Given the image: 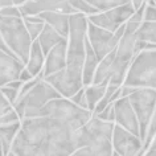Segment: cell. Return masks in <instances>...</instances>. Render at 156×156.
Here are the masks:
<instances>
[{
  "label": "cell",
  "mask_w": 156,
  "mask_h": 156,
  "mask_svg": "<svg viewBox=\"0 0 156 156\" xmlns=\"http://www.w3.org/2000/svg\"><path fill=\"white\" fill-rule=\"evenodd\" d=\"M66 48H68V38L56 44L48 52L45 56L44 68H42L44 78L66 68Z\"/></svg>",
  "instance_id": "cell-16"
},
{
  "label": "cell",
  "mask_w": 156,
  "mask_h": 156,
  "mask_svg": "<svg viewBox=\"0 0 156 156\" xmlns=\"http://www.w3.org/2000/svg\"><path fill=\"white\" fill-rule=\"evenodd\" d=\"M86 2H89L93 7H95L101 12V11H107V9L115 8V7L127 4L131 0H86Z\"/></svg>",
  "instance_id": "cell-25"
},
{
  "label": "cell",
  "mask_w": 156,
  "mask_h": 156,
  "mask_svg": "<svg viewBox=\"0 0 156 156\" xmlns=\"http://www.w3.org/2000/svg\"><path fill=\"white\" fill-rule=\"evenodd\" d=\"M37 16H40L46 24L52 25L61 36L68 38L69 36V13H62V12H53V11H46L41 12Z\"/></svg>",
  "instance_id": "cell-17"
},
{
  "label": "cell",
  "mask_w": 156,
  "mask_h": 156,
  "mask_svg": "<svg viewBox=\"0 0 156 156\" xmlns=\"http://www.w3.org/2000/svg\"><path fill=\"white\" fill-rule=\"evenodd\" d=\"M65 38L66 37L61 36V34L58 33L52 25H49V24H46V23H45L44 28H42V30L40 32V34L37 36L36 40L38 41V44H40V46H41L42 53L46 56L48 52L53 48L54 45L58 44V42H61L62 40H65Z\"/></svg>",
  "instance_id": "cell-20"
},
{
  "label": "cell",
  "mask_w": 156,
  "mask_h": 156,
  "mask_svg": "<svg viewBox=\"0 0 156 156\" xmlns=\"http://www.w3.org/2000/svg\"><path fill=\"white\" fill-rule=\"evenodd\" d=\"M136 40L148 41L156 44V21H142L135 32Z\"/></svg>",
  "instance_id": "cell-23"
},
{
  "label": "cell",
  "mask_w": 156,
  "mask_h": 156,
  "mask_svg": "<svg viewBox=\"0 0 156 156\" xmlns=\"http://www.w3.org/2000/svg\"><path fill=\"white\" fill-rule=\"evenodd\" d=\"M0 33L12 53L25 64L33 40L25 28L23 17L0 15Z\"/></svg>",
  "instance_id": "cell-3"
},
{
  "label": "cell",
  "mask_w": 156,
  "mask_h": 156,
  "mask_svg": "<svg viewBox=\"0 0 156 156\" xmlns=\"http://www.w3.org/2000/svg\"><path fill=\"white\" fill-rule=\"evenodd\" d=\"M130 102L134 107V111L138 116L139 131L142 142L146 138L147 128L150 120L154 114L156 106V89L151 87H135L130 94L127 95Z\"/></svg>",
  "instance_id": "cell-8"
},
{
  "label": "cell",
  "mask_w": 156,
  "mask_h": 156,
  "mask_svg": "<svg viewBox=\"0 0 156 156\" xmlns=\"http://www.w3.org/2000/svg\"><path fill=\"white\" fill-rule=\"evenodd\" d=\"M123 32H124V24L120 25L115 32H110V30L103 29V28H101V27L89 21L87 40L90 42L91 48L95 52L99 61L102 60L106 54L112 52V50L116 48V45H118Z\"/></svg>",
  "instance_id": "cell-9"
},
{
  "label": "cell",
  "mask_w": 156,
  "mask_h": 156,
  "mask_svg": "<svg viewBox=\"0 0 156 156\" xmlns=\"http://www.w3.org/2000/svg\"><path fill=\"white\" fill-rule=\"evenodd\" d=\"M8 5H15L13 0H0V9L4 8V7H8Z\"/></svg>",
  "instance_id": "cell-35"
},
{
  "label": "cell",
  "mask_w": 156,
  "mask_h": 156,
  "mask_svg": "<svg viewBox=\"0 0 156 156\" xmlns=\"http://www.w3.org/2000/svg\"><path fill=\"white\" fill-rule=\"evenodd\" d=\"M72 102H74L76 105H78L80 107H82V108H89L87 106V99H86V95H85V89H80L76 94H74L73 97H70L69 98Z\"/></svg>",
  "instance_id": "cell-29"
},
{
  "label": "cell",
  "mask_w": 156,
  "mask_h": 156,
  "mask_svg": "<svg viewBox=\"0 0 156 156\" xmlns=\"http://www.w3.org/2000/svg\"><path fill=\"white\" fill-rule=\"evenodd\" d=\"M143 20L144 21H156V5H146L143 12Z\"/></svg>",
  "instance_id": "cell-32"
},
{
  "label": "cell",
  "mask_w": 156,
  "mask_h": 156,
  "mask_svg": "<svg viewBox=\"0 0 156 156\" xmlns=\"http://www.w3.org/2000/svg\"><path fill=\"white\" fill-rule=\"evenodd\" d=\"M135 42H136L135 33L126 32V30H124L119 42H118V45H116V48H115L116 56L124 61L131 62L135 56Z\"/></svg>",
  "instance_id": "cell-21"
},
{
  "label": "cell",
  "mask_w": 156,
  "mask_h": 156,
  "mask_svg": "<svg viewBox=\"0 0 156 156\" xmlns=\"http://www.w3.org/2000/svg\"><path fill=\"white\" fill-rule=\"evenodd\" d=\"M0 91H2L3 95H4L5 98L13 105L15 102H16L17 97H19V91H20V89L8 86V85H3V86H0Z\"/></svg>",
  "instance_id": "cell-27"
},
{
  "label": "cell",
  "mask_w": 156,
  "mask_h": 156,
  "mask_svg": "<svg viewBox=\"0 0 156 156\" xmlns=\"http://www.w3.org/2000/svg\"><path fill=\"white\" fill-rule=\"evenodd\" d=\"M4 155V152H3V146H2V142H0V156Z\"/></svg>",
  "instance_id": "cell-37"
},
{
  "label": "cell",
  "mask_w": 156,
  "mask_h": 156,
  "mask_svg": "<svg viewBox=\"0 0 156 156\" xmlns=\"http://www.w3.org/2000/svg\"><path fill=\"white\" fill-rule=\"evenodd\" d=\"M85 60H83V66H82V82H83V87L89 86L93 81V77H94L95 69L98 66V57H97L95 52L93 50L90 42H89L87 37L85 40Z\"/></svg>",
  "instance_id": "cell-18"
},
{
  "label": "cell",
  "mask_w": 156,
  "mask_h": 156,
  "mask_svg": "<svg viewBox=\"0 0 156 156\" xmlns=\"http://www.w3.org/2000/svg\"><path fill=\"white\" fill-rule=\"evenodd\" d=\"M0 15H3V16H19V17H23L20 8L16 7V5H8V7L2 8L0 9Z\"/></svg>",
  "instance_id": "cell-31"
},
{
  "label": "cell",
  "mask_w": 156,
  "mask_h": 156,
  "mask_svg": "<svg viewBox=\"0 0 156 156\" xmlns=\"http://www.w3.org/2000/svg\"><path fill=\"white\" fill-rule=\"evenodd\" d=\"M112 148L114 155L134 156L142 155L143 142L140 136L132 134L119 124H114L112 128Z\"/></svg>",
  "instance_id": "cell-11"
},
{
  "label": "cell",
  "mask_w": 156,
  "mask_h": 156,
  "mask_svg": "<svg viewBox=\"0 0 156 156\" xmlns=\"http://www.w3.org/2000/svg\"><path fill=\"white\" fill-rule=\"evenodd\" d=\"M11 110H13V105L3 95L2 91H0V119L3 118V115H5L7 112L11 111Z\"/></svg>",
  "instance_id": "cell-30"
},
{
  "label": "cell",
  "mask_w": 156,
  "mask_h": 156,
  "mask_svg": "<svg viewBox=\"0 0 156 156\" xmlns=\"http://www.w3.org/2000/svg\"><path fill=\"white\" fill-rule=\"evenodd\" d=\"M0 49L4 50V52H5V53H8V54H13V53H12V50L8 48V45L5 44V41H4V38H3L2 33H0ZM13 56H15V54H13Z\"/></svg>",
  "instance_id": "cell-34"
},
{
  "label": "cell",
  "mask_w": 156,
  "mask_h": 156,
  "mask_svg": "<svg viewBox=\"0 0 156 156\" xmlns=\"http://www.w3.org/2000/svg\"><path fill=\"white\" fill-rule=\"evenodd\" d=\"M44 80L49 82L65 98L73 97L80 89L83 87L82 74L69 70L68 68L50 74V76H46Z\"/></svg>",
  "instance_id": "cell-12"
},
{
  "label": "cell",
  "mask_w": 156,
  "mask_h": 156,
  "mask_svg": "<svg viewBox=\"0 0 156 156\" xmlns=\"http://www.w3.org/2000/svg\"><path fill=\"white\" fill-rule=\"evenodd\" d=\"M155 3H156V0H155Z\"/></svg>",
  "instance_id": "cell-38"
},
{
  "label": "cell",
  "mask_w": 156,
  "mask_h": 156,
  "mask_svg": "<svg viewBox=\"0 0 156 156\" xmlns=\"http://www.w3.org/2000/svg\"><path fill=\"white\" fill-rule=\"evenodd\" d=\"M24 66L25 64L20 58L0 49V86L8 83L9 81L19 80Z\"/></svg>",
  "instance_id": "cell-15"
},
{
  "label": "cell",
  "mask_w": 156,
  "mask_h": 156,
  "mask_svg": "<svg viewBox=\"0 0 156 156\" xmlns=\"http://www.w3.org/2000/svg\"><path fill=\"white\" fill-rule=\"evenodd\" d=\"M23 16H33L46 11L62 13H76L77 11L70 5L69 0H27L24 4L19 5Z\"/></svg>",
  "instance_id": "cell-13"
},
{
  "label": "cell",
  "mask_w": 156,
  "mask_h": 156,
  "mask_svg": "<svg viewBox=\"0 0 156 156\" xmlns=\"http://www.w3.org/2000/svg\"><path fill=\"white\" fill-rule=\"evenodd\" d=\"M69 3L77 12H81V13H85V15H93V13L99 12L95 7H93L90 3L86 2V0H69Z\"/></svg>",
  "instance_id": "cell-26"
},
{
  "label": "cell",
  "mask_w": 156,
  "mask_h": 156,
  "mask_svg": "<svg viewBox=\"0 0 156 156\" xmlns=\"http://www.w3.org/2000/svg\"><path fill=\"white\" fill-rule=\"evenodd\" d=\"M134 12H135V8L132 5V3L130 2L127 4L115 7V8L89 15L87 20L103 29H107L110 32H115L120 25L124 24L131 17V15Z\"/></svg>",
  "instance_id": "cell-10"
},
{
  "label": "cell",
  "mask_w": 156,
  "mask_h": 156,
  "mask_svg": "<svg viewBox=\"0 0 156 156\" xmlns=\"http://www.w3.org/2000/svg\"><path fill=\"white\" fill-rule=\"evenodd\" d=\"M23 20H24L25 28L28 30L29 36L32 37V40H36L37 36L42 30V28H44L45 21L40 16H37V15H33V16H23Z\"/></svg>",
  "instance_id": "cell-24"
},
{
  "label": "cell",
  "mask_w": 156,
  "mask_h": 156,
  "mask_svg": "<svg viewBox=\"0 0 156 156\" xmlns=\"http://www.w3.org/2000/svg\"><path fill=\"white\" fill-rule=\"evenodd\" d=\"M144 2H148V0H131V3H132V5H134L135 9H138Z\"/></svg>",
  "instance_id": "cell-36"
},
{
  "label": "cell",
  "mask_w": 156,
  "mask_h": 156,
  "mask_svg": "<svg viewBox=\"0 0 156 156\" xmlns=\"http://www.w3.org/2000/svg\"><path fill=\"white\" fill-rule=\"evenodd\" d=\"M91 115L93 112L89 108L80 107L65 97L48 101L38 112V116H50V118L66 120V122H73L80 127H82L91 118Z\"/></svg>",
  "instance_id": "cell-6"
},
{
  "label": "cell",
  "mask_w": 156,
  "mask_h": 156,
  "mask_svg": "<svg viewBox=\"0 0 156 156\" xmlns=\"http://www.w3.org/2000/svg\"><path fill=\"white\" fill-rule=\"evenodd\" d=\"M130 64V61H124L116 56L114 49L98 62L91 83L106 85V86L107 85H118V86H120L123 83L124 78H126Z\"/></svg>",
  "instance_id": "cell-7"
},
{
  "label": "cell",
  "mask_w": 156,
  "mask_h": 156,
  "mask_svg": "<svg viewBox=\"0 0 156 156\" xmlns=\"http://www.w3.org/2000/svg\"><path fill=\"white\" fill-rule=\"evenodd\" d=\"M99 119L102 120H110V122H114L115 120V112H114V102H111L110 105H107L106 107L103 108L101 112L95 114Z\"/></svg>",
  "instance_id": "cell-28"
},
{
  "label": "cell",
  "mask_w": 156,
  "mask_h": 156,
  "mask_svg": "<svg viewBox=\"0 0 156 156\" xmlns=\"http://www.w3.org/2000/svg\"><path fill=\"white\" fill-rule=\"evenodd\" d=\"M32 78H34L32 74H30L28 70H27V68L24 66V69L21 70V73H20V76H19V80H21L23 82H27V81H29V80H32Z\"/></svg>",
  "instance_id": "cell-33"
},
{
  "label": "cell",
  "mask_w": 156,
  "mask_h": 156,
  "mask_svg": "<svg viewBox=\"0 0 156 156\" xmlns=\"http://www.w3.org/2000/svg\"><path fill=\"white\" fill-rule=\"evenodd\" d=\"M62 97L56 89L45 80H40L30 90L24 94L21 98H17L13 103V108L17 112L19 118H33L38 116L41 107L53 98H60Z\"/></svg>",
  "instance_id": "cell-5"
},
{
  "label": "cell",
  "mask_w": 156,
  "mask_h": 156,
  "mask_svg": "<svg viewBox=\"0 0 156 156\" xmlns=\"http://www.w3.org/2000/svg\"><path fill=\"white\" fill-rule=\"evenodd\" d=\"M114 122L102 120L93 112L91 118L80 128L78 132V150L76 156H110L114 155L112 148V128Z\"/></svg>",
  "instance_id": "cell-1"
},
{
  "label": "cell",
  "mask_w": 156,
  "mask_h": 156,
  "mask_svg": "<svg viewBox=\"0 0 156 156\" xmlns=\"http://www.w3.org/2000/svg\"><path fill=\"white\" fill-rule=\"evenodd\" d=\"M44 62H45V54L42 53V49L40 44H38V41L33 40L32 45H30L28 61L25 62V68L33 77H36L44 68Z\"/></svg>",
  "instance_id": "cell-19"
},
{
  "label": "cell",
  "mask_w": 156,
  "mask_h": 156,
  "mask_svg": "<svg viewBox=\"0 0 156 156\" xmlns=\"http://www.w3.org/2000/svg\"><path fill=\"white\" fill-rule=\"evenodd\" d=\"M114 112H115V120L116 124L124 127L132 134L140 136L139 131V122L136 116L134 107L128 99V97H119L114 101Z\"/></svg>",
  "instance_id": "cell-14"
},
{
  "label": "cell",
  "mask_w": 156,
  "mask_h": 156,
  "mask_svg": "<svg viewBox=\"0 0 156 156\" xmlns=\"http://www.w3.org/2000/svg\"><path fill=\"white\" fill-rule=\"evenodd\" d=\"M123 85L131 87L156 89V49L140 50L135 54Z\"/></svg>",
  "instance_id": "cell-4"
},
{
  "label": "cell",
  "mask_w": 156,
  "mask_h": 156,
  "mask_svg": "<svg viewBox=\"0 0 156 156\" xmlns=\"http://www.w3.org/2000/svg\"><path fill=\"white\" fill-rule=\"evenodd\" d=\"M89 20L85 13L76 12L69 16V36L66 48V68L82 74L85 60V40L87 37Z\"/></svg>",
  "instance_id": "cell-2"
},
{
  "label": "cell",
  "mask_w": 156,
  "mask_h": 156,
  "mask_svg": "<svg viewBox=\"0 0 156 156\" xmlns=\"http://www.w3.org/2000/svg\"><path fill=\"white\" fill-rule=\"evenodd\" d=\"M106 85H99V83H90L89 86L85 89V95L87 99V106L89 110L91 112L94 111L95 105L99 102L101 98L103 97L105 91H106Z\"/></svg>",
  "instance_id": "cell-22"
}]
</instances>
